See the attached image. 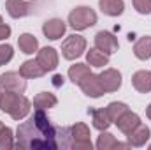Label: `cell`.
Wrapping results in <instances>:
<instances>
[{"instance_id":"13","label":"cell","mask_w":151,"mask_h":150,"mask_svg":"<svg viewBox=\"0 0 151 150\" xmlns=\"http://www.w3.org/2000/svg\"><path fill=\"white\" fill-rule=\"evenodd\" d=\"M150 136H151L150 127L144 125V124H139L130 134H127V138H128V145H130V147H144L146 141L150 140Z\"/></svg>"},{"instance_id":"3","label":"cell","mask_w":151,"mask_h":150,"mask_svg":"<svg viewBox=\"0 0 151 150\" xmlns=\"http://www.w3.org/2000/svg\"><path fill=\"white\" fill-rule=\"evenodd\" d=\"M90 127L83 122H77L70 127V149L74 150H91L93 149V143L90 140Z\"/></svg>"},{"instance_id":"2","label":"cell","mask_w":151,"mask_h":150,"mask_svg":"<svg viewBox=\"0 0 151 150\" xmlns=\"http://www.w3.org/2000/svg\"><path fill=\"white\" fill-rule=\"evenodd\" d=\"M97 23V12L88 5H79L69 14V25L74 30H86Z\"/></svg>"},{"instance_id":"31","label":"cell","mask_w":151,"mask_h":150,"mask_svg":"<svg viewBox=\"0 0 151 150\" xmlns=\"http://www.w3.org/2000/svg\"><path fill=\"white\" fill-rule=\"evenodd\" d=\"M53 79H55V81H53V83H55V85H56V87H60V85H63V76L56 74V76H55V78H53Z\"/></svg>"},{"instance_id":"9","label":"cell","mask_w":151,"mask_h":150,"mask_svg":"<svg viewBox=\"0 0 151 150\" xmlns=\"http://www.w3.org/2000/svg\"><path fill=\"white\" fill-rule=\"evenodd\" d=\"M65 28H67V25H65V21L60 20V18L46 20L44 25H42V32H44V36H46L47 39H51V41H56V39L63 37Z\"/></svg>"},{"instance_id":"17","label":"cell","mask_w":151,"mask_h":150,"mask_svg":"<svg viewBox=\"0 0 151 150\" xmlns=\"http://www.w3.org/2000/svg\"><path fill=\"white\" fill-rule=\"evenodd\" d=\"M19 74L23 76L25 79H32V78H40L46 74V71L39 66L37 60H27L21 64L19 67Z\"/></svg>"},{"instance_id":"28","label":"cell","mask_w":151,"mask_h":150,"mask_svg":"<svg viewBox=\"0 0 151 150\" xmlns=\"http://www.w3.org/2000/svg\"><path fill=\"white\" fill-rule=\"evenodd\" d=\"M14 57V50L11 44H0V66H5L12 60Z\"/></svg>"},{"instance_id":"18","label":"cell","mask_w":151,"mask_h":150,"mask_svg":"<svg viewBox=\"0 0 151 150\" xmlns=\"http://www.w3.org/2000/svg\"><path fill=\"white\" fill-rule=\"evenodd\" d=\"M134 55L139 60H150L151 58V36L141 37L134 44Z\"/></svg>"},{"instance_id":"35","label":"cell","mask_w":151,"mask_h":150,"mask_svg":"<svg viewBox=\"0 0 151 150\" xmlns=\"http://www.w3.org/2000/svg\"><path fill=\"white\" fill-rule=\"evenodd\" d=\"M150 149H151V145H150Z\"/></svg>"},{"instance_id":"6","label":"cell","mask_w":151,"mask_h":150,"mask_svg":"<svg viewBox=\"0 0 151 150\" xmlns=\"http://www.w3.org/2000/svg\"><path fill=\"white\" fill-rule=\"evenodd\" d=\"M35 60H37L39 66H40L46 73H51V71H55V69L58 67V53H56V50L51 48V46H46V48L39 50Z\"/></svg>"},{"instance_id":"30","label":"cell","mask_w":151,"mask_h":150,"mask_svg":"<svg viewBox=\"0 0 151 150\" xmlns=\"http://www.w3.org/2000/svg\"><path fill=\"white\" fill-rule=\"evenodd\" d=\"M9 36H11V27L7 23H4V18L0 16V41L7 39Z\"/></svg>"},{"instance_id":"29","label":"cell","mask_w":151,"mask_h":150,"mask_svg":"<svg viewBox=\"0 0 151 150\" xmlns=\"http://www.w3.org/2000/svg\"><path fill=\"white\" fill-rule=\"evenodd\" d=\"M139 14H151V0H132Z\"/></svg>"},{"instance_id":"15","label":"cell","mask_w":151,"mask_h":150,"mask_svg":"<svg viewBox=\"0 0 151 150\" xmlns=\"http://www.w3.org/2000/svg\"><path fill=\"white\" fill-rule=\"evenodd\" d=\"M132 85L141 94L151 92V71H137L132 76Z\"/></svg>"},{"instance_id":"8","label":"cell","mask_w":151,"mask_h":150,"mask_svg":"<svg viewBox=\"0 0 151 150\" xmlns=\"http://www.w3.org/2000/svg\"><path fill=\"white\" fill-rule=\"evenodd\" d=\"M95 48H99V50L104 51L106 55H113V53L118 51L119 44H118V39L114 37V34L106 32V30H100V32L95 36Z\"/></svg>"},{"instance_id":"19","label":"cell","mask_w":151,"mask_h":150,"mask_svg":"<svg viewBox=\"0 0 151 150\" xmlns=\"http://www.w3.org/2000/svg\"><path fill=\"white\" fill-rule=\"evenodd\" d=\"M56 103H58V99H56V95L55 94H51V92H40L37 94L35 97H34V106H35V110H49V108H55L56 106Z\"/></svg>"},{"instance_id":"22","label":"cell","mask_w":151,"mask_h":150,"mask_svg":"<svg viewBox=\"0 0 151 150\" xmlns=\"http://www.w3.org/2000/svg\"><path fill=\"white\" fill-rule=\"evenodd\" d=\"M18 46L25 55H34L39 48V41L32 34H21L18 37Z\"/></svg>"},{"instance_id":"23","label":"cell","mask_w":151,"mask_h":150,"mask_svg":"<svg viewBox=\"0 0 151 150\" xmlns=\"http://www.w3.org/2000/svg\"><path fill=\"white\" fill-rule=\"evenodd\" d=\"M21 95L23 94H16V92H4V95H2V99H0V110L4 113H9L16 108V104L19 103V99H21Z\"/></svg>"},{"instance_id":"34","label":"cell","mask_w":151,"mask_h":150,"mask_svg":"<svg viewBox=\"0 0 151 150\" xmlns=\"http://www.w3.org/2000/svg\"><path fill=\"white\" fill-rule=\"evenodd\" d=\"M0 129H2V122H0Z\"/></svg>"},{"instance_id":"10","label":"cell","mask_w":151,"mask_h":150,"mask_svg":"<svg viewBox=\"0 0 151 150\" xmlns=\"http://www.w3.org/2000/svg\"><path fill=\"white\" fill-rule=\"evenodd\" d=\"M99 78L104 92H116L121 87V73L118 69H104L99 74Z\"/></svg>"},{"instance_id":"26","label":"cell","mask_w":151,"mask_h":150,"mask_svg":"<svg viewBox=\"0 0 151 150\" xmlns=\"http://www.w3.org/2000/svg\"><path fill=\"white\" fill-rule=\"evenodd\" d=\"M12 147H16L12 129L2 125V129H0V150H11Z\"/></svg>"},{"instance_id":"7","label":"cell","mask_w":151,"mask_h":150,"mask_svg":"<svg viewBox=\"0 0 151 150\" xmlns=\"http://www.w3.org/2000/svg\"><path fill=\"white\" fill-rule=\"evenodd\" d=\"M79 88L83 90V94H84V95L93 97V99H97V97L104 95V88H102L100 78H99V74H93V73H90V74L86 76L81 83H79Z\"/></svg>"},{"instance_id":"4","label":"cell","mask_w":151,"mask_h":150,"mask_svg":"<svg viewBox=\"0 0 151 150\" xmlns=\"http://www.w3.org/2000/svg\"><path fill=\"white\" fill-rule=\"evenodd\" d=\"M86 51V39L83 36L72 34L63 41L62 44V55L65 60H76Z\"/></svg>"},{"instance_id":"21","label":"cell","mask_w":151,"mask_h":150,"mask_svg":"<svg viewBox=\"0 0 151 150\" xmlns=\"http://www.w3.org/2000/svg\"><path fill=\"white\" fill-rule=\"evenodd\" d=\"M86 62L91 67H104L109 64V55H106L99 48H91L90 51H86Z\"/></svg>"},{"instance_id":"12","label":"cell","mask_w":151,"mask_h":150,"mask_svg":"<svg viewBox=\"0 0 151 150\" xmlns=\"http://www.w3.org/2000/svg\"><path fill=\"white\" fill-rule=\"evenodd\" d=\"M5 9H7V14L11 18H25L30 14V9L32 5L25 0H5Z\"/></svg>"},{"instance_id":"14","label":"cell","mask_w":151,"mask_h":150,"mask_svg":"<svg viewBox=\"0 0 151 150\" xmlns=\"http://www.w3.org/2000/svg\"><path fill=\"white\" fill-rule=\"evenodd\" d=\"M128 143H119L111 133L100 131V136L97 140V149L99 150H113V149H128Z\"/></svg>"},{"instance_id":"11","label":"cell","mask_w":151,"mask_h":150,"mask_svg":"<svg viewBox=\"0 0 151 150\" xmlns=\"http://www.w3.org/2000/svg\"><path fill=\"white\" fill-rule=\"evenodd\" d=\"M116 125H118V129L123 133V134H130L139 124H141V118H139V115L134 111H130V110H127V111L123 113L116 122H114Z\"/></svg>"},{"instance_id":"25","label":"cell","mask_w":151,"mask_h":150,"mask_svg":"<svg viewBox=\"0 0 151 150\" xmlns=\"http://www.w3.org/2000/svg\"><path fill=\"white\" fill-rule=\"evenodd\" d=\"M30 108H32V103H30L25 95H21L19 103H18L16 108L11 111V118H12V120H23V118L30 113Z\"/></svg>"},{"instance_id":"5","label":"cell","mask_w":151,"mask_h":150,"mask_svg":"<svg viewBox=\"0 0 151 150\" xmlns=\"http://www.w3.org/2000/svg\"><path fill=\"white\" fill-rule=\"evenodd\" d=\"M0 85L5 92H16V94H25L27 90V79L19 73L9 71L0 76Z\"/></svg>"},{"instance_id":"16","label":"cell","mask_w":151,"mask_h":150,"mask_svg":"<svg viewBox=\"0 0 151 150\" xmlns=\"http://www.w3.org/2000/svg\"><path fill=\"white\" fill-rule=\"evenodd\" d=\"M99 7L107 16H121L125 11L123 0H99Z\"/></svg>"},{"instance_id":"27","label":"cell","mask_w":151,"mask_h":150,"mask_svg":"<svg viewBox=\"0 0 151 150\" xmlns=\"http://www.w3.org/2000/svg\"><path fill=\"white\" fill-rule=\"evenodd\" d=\"M128 110V106L125 104V103H118V101H114V103H109L107 104V108H106V111L109 115V118L113 120V124L123 115V113Z\"/></svg>"},{"instance_id":"24","label":"cell","mask_w":151,"mask_h":150,"mask_svg":"<svg viewBox=\"0 0 151 150\" xmlns=\"http://www.w3.org/2000/svg\"><path fill=\"white\" fill-rule=\"evenodd\" d=\"M90 73H91V71H90V67H88L86 64H74V66H70V69H69V79H70L74 85H79Z\"/></svg>"},{"instance_id":"32","label":"cell","mask_w":151,"mask_h":150,"mask_svg":"<svg viewBox=\"0 0 151 150\" xmlns=\"http://www.w3.org/2000/svg\"><path fill=\"white\" fill-rule=\"evenodd\" d=\"M146 117H148V118L151 120V103H150V106L146 108Z\"/></svg>"},{"instance_id":"1","label":"cell","mask_w":151,"mask_h":150,"mask_svg":"<svg viewBox=\"0 0 151 150\" xmlns=\"http://www.w3.org/2000/svg\"><path fill=\"white\" fill-rule=\"evenodd\" d=\"M16 147L27 150H55L58 149L56 127L51 124L44 110H35V113L16 129Z\"/></svg>"},{"instance_id":"33","label":"cell","mask_w":151,"mask_h":150,"mask_svg":"<svg viewBox=\"0 0 151 150\" xmlns=\"http://www.w3.org/2000/svg\"><path fill=\"white\" fill-rule=\"evenodd\" d=\"M4 92H5V90H4V88H2V85H0V99H2V95H4Z\"/></svg>"},{"instance_id":"20","label":"cell","mask_w":151,"mask_h":150,"mask_svg":"<svg viewBox=\"0 0 151 150\" xmlns=\"http://www.w3.org/2000/svg\"><path fill=\"white\" fill-rule=\"evenodd\" d=\"M90 113H91L93 127L99 129V131H107L109 125L113 124V120L109 118V115H107V111H106V108H104V110H90Z\"/></svg>"}]
</instances>
